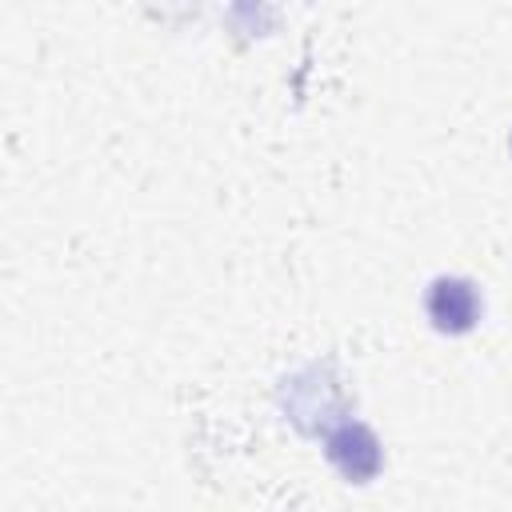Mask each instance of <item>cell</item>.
<instances>
[{"mask_svg": "<svg viewBox=\"0 0 512 512\" xmlns=\"http://www.w3.org/2000/svg\"><path fill=\"white\" fill-rule=\"evenodd\" d=\"M432 324L440 332H468L476 320H480V296H476V284L460 280V276H440L432 280L428 288V300H424Z\"/></svg>", "mask_w": 512, "mask_h": 512, "instance_id": "1", "label": "cell"}, {"mask_svg": "<svg viewBox=\"0 0 512 512\" xmlns=\"http://www.w3.org/2000/svg\"><path fill=\"white\" fill-rule=\"evenodd\" d=\"M324 452L340 468V476H348L356 484H364V480H372L380 472V444L364 424H340L328 436Z\"/></svg>", "mask_w": 512, "mask_h": 512, "instance_id": "2", "label": "cell"}]
</instances>
